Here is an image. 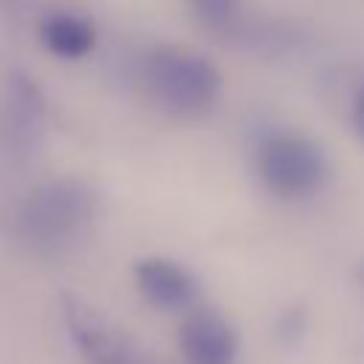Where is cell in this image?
Masks as SVG:
<instances>
[{
	"label": "cell",
	"mask_w": 364,
	"mask_h": 364,
	"mask_svg": "<svg viewBox=\"0 0 364 364\" xmlns=\"http://www.w3.org/2000/svg\"><path fill=\"white\" fill-rule=\"evenodd\" d=\"M259 182L284 202H301L316 196L327 182V156L304 134L273 131L256 145Z\"/></svg>",
	"instance_id": "3957f363"
},
{
	"label": "cell",
	"mask_w": 364,
	"mask_h": 364,
	"mask_svg": "<svg viewBox=\"0 0 364 364\" xmlns=\"http://www.w3.org/2000/svg\"><path fill=\"white\" fill-rule=\"evenodd\" d=\"M97 216V193L74 176H54L34 185L17 205L11 228L17 242L37 253L54 256L74 247Z\"/></svg>",
	"instance_id": "6da1fadb"
},
{
	"label": "cell",
	"mask_w": 364,
	"mask_h": 364,
	"mask_svg": "<svg viewBox=\"0 0 364 364\" xmlns=\"http://www.w3.org/2000/svg\"><path fill=\"white\" fill-rule=\"evenodd\" d=\"M136 287L159 310L191 307L199 296L196 279L182 264L171 259H156V256L136 264Z\"/></svg>",
	"instance_id": "52a82bcc"
},
{
	"label": "cell",
	"mask_w": 364,
	"mask_h": 364,
	"mask_svg": "<svg viewBox=\"0 0 364 364\" xmlns=\"http://www.w3.org/2000/svg\"><path fill=\"white\" fill-rule=\"evenodd\" d=\"M179 347L188 364H233L239 350L230 321L216 310H193L182 324Z\"/></svg>",
	"instance_id": "8992f818"
},
{
	"label": "cell",
	"mask_w": 364,
	"mask_h": 364,
	"mask_svg": "<svg viewBox=\"0 0 364 364\" xmlns=\"http://www.w3.org/2000/svg\"><path fill=\"white\" fill-rule=\"evenodd\" d=\"M48 105L40 82L28 77L23 68H11L3 82L0 97V134L9 151L20 159H28L40 151L46 139Z\"/></svg>",
	"instance_id": "277c9868"
},
{
	"label": "cell",
	"mask_w": 364,
	"mask_h": 364,
	"mask_svg": "<svg viewBox=\"0 0 364 364\" xmlns=\"http://www.w3.org/2000/svg\"><path fill=\"white\" fill-rule=\"evenodd\" d=\"M63 316L77 350L94 364H128V341L122 333L77 296H63Z\"/></svg>",
	"instance_id": "5b68a950"
},
{
	"label": "cell",
	"mask_w": 364,
	"mask_h": 364,
	"mask_svg": "<svg viewBox=\"0 0 364 364\" xmlns=\"http://www.w3.org/2000/svg\"><path fill=\"white\" fill-rule=\"evenodd\" d=\"M40 43L63 60H77V57H85L88 51H94L97 28L82 14L51 11L40 20Z\"/></svg>",
	"instance_id": "ba28073f"
},
{
	"label": "cell",
	"mask_w": 364,
	"mask_h": 364,
	"mask_svg": "<svg viewBox=\"0 0 364 364\" xmlns=\"http://www.w3.org/2000/svg\"><path fill=\"white\" fill-rule=\"evenodd\" d=\"M145 88L159 108L179 117H196L213 108L222 94L216 65L185 48H154L142 65Z\"/></svg>",
	"instance_id": "7a4b0ae2"
},
{
	"label": "cell",
	"mask_w": 364,
	"mask_h": 364,
	"mask_svg": "<svg viewBox=\"0 0 364 364\" xmlns=\"http://www.w3.org/2000/svg\"><path fill=\"white\" fill-rule=\"evenodd\" d=\"M350 125L355 131V136L364 142V85L355 91L353 97V105H350Z\"/></svg>",
	"instance_id": "30bf717a"
},
{
	"label": "cell",
	"mask_w": 364,
	"mask_h": 364,
	"mask_svg": "<svg viewBox=\"0 0 364 364\" xmlns=\"http://www.w3.org/2000/svg\"><path fill=\"white\" fill-rule=\"evenodd\" d=\"M193 11L202 23L208 26H228L236 14V3L239 0H191Z\"/></svg>",
	"instance_id": "9c48e42d"
}]
</instances>
